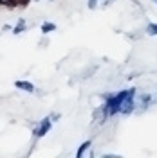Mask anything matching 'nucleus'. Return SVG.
<instances>
[{"instance_id": "2", "label": "nucleus", "mask_w": 157, "mask_h": 158, "mask_svg": "<svg viewBox=\"0 0 157 158\" xmlns=\"http://www.w3.org/2000/svg\"><path fill=\"white\" fill-rule=\"evenodd\" d=\"M134 94H136V88H130L128 95H127L125 99H123V102H121L119 113H123V115H128V113H132V111H134V106H136V101H134Z\"/></svg>"}, {"instance_id": "1", "label": "nucleus", "mask_w": 157, "mask_h": 158, "mask_svg": "<svg viewBox=\"0 0 157 158\" xmlns=\"http://www.w3.org/2000/svg\"><path fill=\"white\" fill-rule=\"evenodd\" d=\"M51 126H52V120H51V117H43L42 120H40L38 126L33 129V137H34V138L45 137V135L51 131Z\"/></svg>"}, {"instance_id": "9", "label": "nucleus", "mask_w": 157, "mask_h": 158, "mask_svg": "<svg viewBox=\"0 0 157 158\" xmlns=\"http://www.w3.org/2000/svg\"><path fill=\"white\" fill-rule=\"evenodd\" d=\"M98 6V0H88V9H96Z\"/></svg>"}, {"instance_id": "3", "label": "nucleus", "mask_w": 157, "mask_h": 158, "mask_svg": "<svg viewBox=\"0 0 157 158\" xmlns=\"http://www.w3.org/2000/svg\"><path fill=\"white\" fill-rule=\"evenodd\" d=\"M15 86L20 88V90H24V92H27V94H33V92H34V85L29 83V81H16Z\"/></svg>"}, {"instance_id": "11", "label": "nucleus", "mask_w": 157, "mask_h": 158, "mask_svg": "<svg viewBox=\"0 0 157 158\" xmlns=\"http://www.w3.org/2000/svg\"><path fill=\"white\" fill-rule=\"evenodd\" d=\"M107 2H108V0H107Z\"/></svg>"}, {"instance_id": "7", "label": "nucleus", "mask_w": 157, "mask_h": 158, "mask_svg": "<svg viewBox=\"0 0 157 158\" xmlns=\"http://www.w3.org/2000/svg\"><path fill=\"white\" fill-rule=\"evenodd\" d=\"M0 6H6V7H16V6H18V0H0Z\"/></svg>"}, {"instance_id": "10", "label": "nucleus", "mask_w": 157, "mask_h": 158, "mask_svg": "<svg viewBox=\"0 0 157 158\" xmlns=\"http://www.w3.org/2000/svg\"><path fill=\"white\" fill-rule=\"evenodd\" d=\"M51 2H52V0H51Z\"/></svg>"}, {"instance_id": "6", "label": "nucleus", "mask_w": 157, "mask_h": 158, "mask_svg": "<svg viewBox=\"0 0 157 158\" xmlns=\"http://www.w3.org/2000/svg\"><path fill=\"white\" fill-rule=\"evenodd\" d=\"M88 148H90V140H87V142H83V144L79 146L78 153H76V156H78V158H81V156H83V153H85V151H87Z\"/></svg>"}, {"instance_id": "5", "label": "nucleus", "mask_w": 157, "mask_h": 158, "mask_svg": "<svg viewBox=\"0 0 157 158\" xmlns=\"http://www.w3.org/2000/svg\"><path fill=\"white\" fill-rule=\"evenodd\" d=\"M52 31H56V25H54V23H51V22L42 23V34H49Z\"/></svg>"}, {"instance_id": "4", "label": "nucleus", "mask_w": 157, "mask_h": 158, "mask_svg": "<svg viewBox=\"0 0 157 158\" xmlns=\"http://www.w3.org/2000/svg\"><path fill=\"white\" fill-rule=\"evenodd\" d=\"M25 27H27L25 20H24V18H18V22H16V25L13 27V34H22V32L25 31Z\"/></svg>"}, {"instance_id": "12", "label": "nucleus", "mask_w": 157, "mask_h": 158, "mask_svg": "<svg viewBox=\"0 0 157 158\" xmlns=\"http://www.w3.org/2000/svg\"><path fill=\"white\" fill-rule=\"evenodd\" d=\"M155 2H157V0H155Z\"/></svg>"}, {"instance_id": "8", "label": "nucleus", "mask_w": 157, "mask_h": 158, "mask_svg": "<svg viewBox=\"0 0 157 158\" xmlns=\"http://www.w3.org/2000/svg\"><path fill=\"white\" fill-rule=\"evenodd\" d=\"M146 34H150V36H157V23H148Z\"/></svg>"}]
</instances>
